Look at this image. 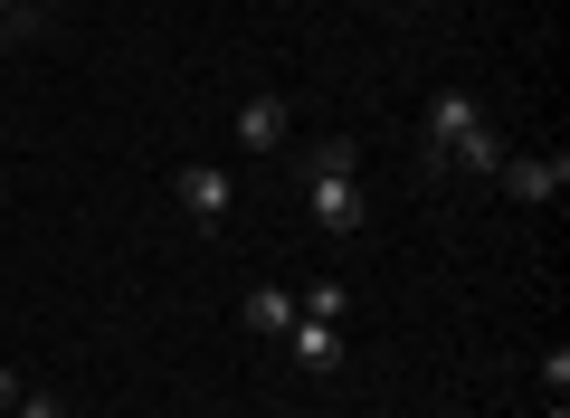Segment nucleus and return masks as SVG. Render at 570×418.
Wrapping results in <instances>:
<instances>
[{
  "mask_svg": "<svg viewBox=\"0 0 570 418\" xmlns=\"http://www.w3.org/2000/svg\"><path fill=\"white\" fill-rule=\"evenodd\" d=\"M295 314H305V304H295V285H247V333L285 342V333H295Z\"/></svg>",
  "mask_w": 570,
  "mask_h": 418,
  "instance_id": "7",
  "label": "nucleus"
},
{
  "mask_svg": "<svg viewBox=\"0 0 570 418\" xmlns=\"http://www.w3.org/2000/svg\"><path fill=\"white\" fill-rule=\"evenodd\" d=\"M305 200H314V229H324V239H352V229L371 220L362 172H305Z\"/></svg>",
  "mask_w": 570,
  "mask_h": 418,
  "instance_id": "3",
  "label": "nucleus"
},
{
  "mask_svg": "<svg viewBox=\"0 0 570 418\" xmlns=\"http://www.w3.org/2000/svg\"><path fill=\"white\" fill-rule=\"evenodd\" d=\"M295 304H305L314 323H343V304H352V285H295Z\"/></svg>",
  "mask_w": 570,
  "mask_h": 418,
  "instance_id": "10",
  "label": "nucleus"
},
{
  "mask_svg": "<svg viewBox=\"0 0 570 418\" xmlns=\"http://www.w3.org/2000/svg\"><path fill=\"white\" fill-rule=\"evenodd\" d=\"M10 409H20V418H67V399H58V390H29V380H20V399H10Z\"/></svg>",
  "mask_w": 570,
  "mask_h": 418,
  "instance_id": "13",
  "label": "nucleus"
},
{
  "mask_svg": "<svg viewBox=\"0 0 570 418\" xmlns=\"http://www.w3.org/2000/svg\"><path fill=\"white\" fill-rule=\"evenodd\" d=\"M171 210H181L190 229H219L228 210H238V181H228V162H181V172H171Z\"/></svg>",
  "mask_w": 570,
  "mask_h": 418,
  "instance_id": "2",
  "label": "nucleus"
},
{
  "mask_svg": "<svg viewBox=\"0 0 570 418\" xmlns=\"http://www.w3.org/2000/svg\"><path fill=\"white\" fill-rule=\"evenodd\" d=\"M542 418H570V409H561V399H551V409H542Z\"/></svg>",
  "mask_w": 570,
  "mask_h": 418,
  "instance_id": "17",
  "label": "nucleus"
},
{
  "mask_svg": "<svg viewBox=\"0 0 570 418\" xmlns=\"http://www.w3.org/2000/svg\"><path fill=\"white\" fill-rule=\"evenodd\" d=\"M352 10H390V0H352Z\"/></svg>",
  "mask_w": 570,
  "mask_h": 418,
  "instance_id": "14",
  "label": "nucleus"
},
{
  "mask_svg": "<svg viewBox=\"0 0 570 418\" xmlns=\"http://www.w3.org/2000/svg\"><path fill=\"white\" fill-rule=\"evenodd\" d=\"M504 153H513V143H504V134H494V124H485V134H475L466 153L448 162V172H475V181H494V172H504Z\"/></svg>",
  "mask_w": 570,
  "mask_h": 418,
  "instance_id": "9",
  "label": "nucleus"
},
{
  "mask_svg": "<svg viewBox=\"0 0 570 418\" xmlns=\"http://www.w3.org/2000/svg\"><path fill=\"white\" fill-rule=\"evenodd\" d=\"M10 48H20V39H10V29H0V58H10Z\"/></svg>",
  "mask_w": 570,
  "mask_h": 418,
  "instance_id": "15",
  "label": "nucleus"
},
{
  "mask_svg": "<svg viewBox=\"0 0 570 418\" xmlns=\"http://www.w3.org/2000/svg\"><path fill=\"white\" fill-rule=\"evenodd\" d=\"M305 172H362V143H352V134H314L305 143Z\"/></svg>",
  "mask_w": 570,
  "mask_h": 418,
  "instance_id": "8",
  "label": "nucleus"
},
{
  "mask_svg": "<svg viewBox=\"0 0 570 418\" xmlns=\"http://www.w3.org/2000/svg\"><path fill=\"white\" fill-rule=\"evenodd\" d=\"M475 134H485V105H475L466 86H438V96H428V115H419V143H428V162L448 172V162L466 153Z\"/></svg>",
  "mask_w": 570,
  "mask_h": 418,
  "instance_id": "1",
  "label": "nucleus"
},
{
  "mask_svg": "<svg viewBox=\"0 0 570 418\" xmlns=\"http://www.w3.org/2000/svg\"><path fill=\"white\" fill-rule=\"evenodd\" d=\"M400 10H438V0H400Z\"/></svg>",
  "mask_w": 570,
  "mask_h": 418,
  "instance_id": "16",
  "label": "nucleus"
},
{
  "mask_svg": "<svg viewBox=\"0 0 570 418\" xmlns=\"http://www.w3.org/2000/svg\"><path fill=\"white\" fill-rule=\"evenodd\" d=\"M494 181H504L513 200H532V210H542V200L570 191V153H561V143H551V153H504V172H494Z\"/></svg>",
  "mask_w": 570,
  "mask_h": 418,
  "instance_id": "4",
  "label": "nucleus"
},
{
  "mask_svg": "<svg viewBox=\"0 0 570 418\" xmlns=\"http://www.w3.org/2000/svg\"><path fill=\"white\" fill-rule=\"evenodd\" d=\"M0 29H10V39H39L48 10H39V0H0Z\"/></svg>",
  "mask_w": 570,
  "mask_h": 418,
  "instance_id": "11",
  "label": "nucleus"
},
{
  "mask_svg": "<svg viewBox=\"0 0 570 418\" xmlns=\"http://www.w3.org/2000/svg\"><path fill=\"white\" fill-rule=\"evenodd\" d=\"M285 124H295V115H285V96H276V86L238 96V143H247V153H285V143H295Z\"/></svg>",
  "mask_w": 570,
  "mask_h": 418,
  "instance_id": "5",
  "label": "nucleus"
},
{
  "mask_svg": "<svg viewBox=\"0 0 570 418\" xmlns=\"http://www.w3.org/2000/svg\"><path fill=\"white\" fill-rule=\"evenodd\" d=\"M285 361H295V371H343V323L295 314V333H285Z\"/></svg>",
  "mask_w": 570,
  "mask_h": 418,
  "instance_id": "6",
  "label": "nucleus"
},
{
  "mask_svg": "<svg viewBox=\"0 0 570 418\" xmlns=\"http://www.w3.org/2000/svg\"><path fill=\"white\" fill-rule=\"evenodd\" d=\"M532 380H542V399H561V390H570V352H561V342H551V352L532 361Z\"/></svg>",
  "mask_w": 570,
  "mask_h": 418,
  "instance_id": "12",
  "label": "nucleus"
}]
</instances>
